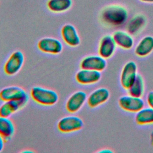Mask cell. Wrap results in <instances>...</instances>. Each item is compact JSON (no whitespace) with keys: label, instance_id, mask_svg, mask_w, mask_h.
Masks as SVG:
<instances>
[{"label":"cell","instance_id":"obj_26","mask_svg":"<svg viewBox=\"0 0 153 153\" xmlns=\"http://www.w3.org/2000/svg\"><path fill=\"white\" fill-rule=\"evenodd\" d=\"M34 151L32 150V149H23L22 151H21V152L22 153H32V152H33Z\"/></svg>","mask_w":153,"mask_h":153},{"label":"cell","instance_id":"obj_21","mask_svg":"<svg viewBox=\"0 0 153 153\" xmlns=\"http://www.w3.org/2000/svg\"><path fill=\"white\" fill-rule=\"evenodd\" d=\"M135 122L140 126L151 125L153 124V108L143 107L137 112L134 116Z\"/></svg>","mask_w":153,"mask_h":153},{"label":"cell","instance_id":"obj_7","mask_svg":"<svg viewBox=\"0 0 153 153\" xmlns=\"http://www.w3.org/2000/svg\"><path fill=\"white\" fill-rule=\"evenodd\" d=\"M118 103L121 109L131 113H136L145 107V102L142 97L133 96L128 94L120 97Z\"/></svg>","mask_w":153,"mask_h":153},{"label":"cell","instance_id":"obj_27","mask_svg":"<svg viewBox=\"0 0 153 153\" xmlns=\"http://www.w3.org/2000/svg\"><path fill=\"white\" fill-rule=\"evenodd\" d=\"M140 1L144 2H150V3L153 2V0H140Z\"/></svg>","mask_w":153,"mask_h":153},{"label":"cell","instance_id":"obj_12","mask_svg":"<svg viewBox=\"0 0 153 153\" xmlns=\"http://www.w3.org/2000/svg\"><path fill=\"white\" fill-rule=\"evenodd\" d=\"M110 97V91L105 87L94 90L87 97V103L90 108H94L106 102Z\"/></svg>","mask_w":153,"mask_h":153},{"label":"cell","instance_id":"obj_8","mask_svg":"<svg viewBox=\"0 0 153 153\" xmlns=\"http://www.w3.org/2000/svg\"><path fill=\"white\" fill-rule=\"evenodd\" d=\"M38 49L47 54H59L63 50V45L60 40L53 37H44L37 43Z\"/></svg>","mask_w":153,"mask_h":153},{"label":"cell","instance_id":"obj_23","mask_svg":"<svg viewBox=\"0 0 153 153\" xmlns=\"http://www.w3.org/2000/svg\"><path fill=\"white\" fill-rule=\"evenodd\" d=\"M146 102L148 106L153 108V90L150 91L147 94Z\"/></svg>","mask_w":153,"mask_h":153},{"label":"cell","instance_id":"obj_16","mask_svg":"<svg viewBox=\"0 0 153 153\" xmlns=\"http://www.w3.org/2000/svg\"><path fill=\"white\" fill-rule=\"evenodd\" d=\"M117 46L123 50H130L134 45V39L129 33L123 30H116L112 35Z\"/></svg>","mask_w":153,"mask_h":153},{"label":"cell","instance_id":"obj_6","mask_svg":"<svg viewBox=\"0 0 153 153\" xmlns=\"http://www.w3.org/2000/svg\"><path fill=\"white\" fill-rule=\"evenodd\" d=\"M0 99L8 100H29V95L22 87L17 85L7 86L0 91Z\"/></svg>","mask_w":153,"mask_h":153},{"label":"cell","instance_id":"obj_22","mask_svg":"<svg viewBox=\"0 0 153 153\" xmlns=\"http://www.w3.org/2000/svg\"><path fill=\"white\" fill-rule=\"evenodd\" d=\"M127 90L130 95L142 97L145 92V82L142 76L138 74L133 83Z\"/></svg>","mask_w":153,"mask_h":153},{"label":"cell","instance_id":"obj_25","mask_svg":"<svg viewBox=\"0 0 153 153\" xmlns=\"http://www.w3.org/2000/svg\"><path fill=\"white\" fill-rule=\"evenodd\" d=\"M99 153H112L113 151L109 148H103L97 151Z\"/></svg>","mask_w":153,"mask_h":153},{"label":"cell","instance_id":"obj_1","mask_svg":"<svg viewBox=\"0 0 153 153\" xmlns=\"http://www.w3.org/2000/svg\"><path fill=\"white\" fill-rule=\"evenodd\" d=\"M128 17L127 10L120 5H109L100 11L99 19L106 26L118 27L126 23Z\"/></svg>","mask_w":153,"mask_h":153},{"label":"cell","instance_id":"obj_18","mask_svg":"<svg viewBox=\"0 0 153 153\" xmlns=\"http://www.w3.org/2000/svg\"><path fill=\"white\" fill-rule=\"evenodd\" d=\"M146 23L145 17L142 14H136L130 20L127 25V31L130 35H135L145 27Z\"/></svg>","mask_w":153,"mask_h":153},{"label":"cell","instance_id":"obj_4","mask_svg":"<svg viewBox=\"0 0 153 153\" xmlns=\"http://www.w3.org/2000/svg\"><path fill=\"white\" fill-rule=\"evenodd\" d=\"M58 130L63 133L80 130L84 127V121L76 115H68L60 118L57 124Z\"/></svg>","mask_w":153,"mask_h":153},{"label":"cell","instance_id":"obj_24","mask_svg":"<svg viewBox=\"0 0 153 153\" xmlns=\"http://www.w3.org/2000/svg\"><path fill=\"white\" fill-rule=\"evenodd\" d=\"M5 140L4 138V137L0 134V152H2L5 146Z\"/></svg>","mask_w":153,"mask_h":153},{"label":"cell","instance_id":"obj_2","mask_svg":"<svg viewBox=\"0 0 153 153\" xmlns=\"http://www.w3.org/2000/svg\"><path fill=\"white\" fill-rule=\"evenodd\" d=\"M30 96L34 102L44 106H53L59 100L56 91L39 85L33 86L31 88Z\"/></svg>","mask_w":153,"mask_h":153},{"label":"cell","instance_id":"obj_9","mask_svg":"<svg viewBox=\"0 0 153 153\" xmlns=\"http://www.w3.org/2000/svg\"><path fill=\"white\" fill-rule=\"evenodd\" d=\"M88 95L83 90H77L73 93L68 99L65 107L70 113H75L79 111L87 102Z\"/></svg>","mask_w":153,"mask_h":153},{"label":"cell","instance_id":"obj_28","mask_svg":"<svg viewBox=\"0 0 153 153\" xmlns=\"http://www.w3.org/2000/svg\"><path fill=\"white\" fill-rule=\"evenodd\" d=\"M151 143L153 144V131L151 133Z\"/></svg>","mask_w":153,"mask_h":153},{"label":"cell","instance_id":"obj_17","mask_svg":"<svg viewBox=\"0 0 153 153\" xmlns=\"http://www.w3.org/2000/svg\"><path fill=\"white\" fill-rule=\"evenodd\" d=\"M153 51V36L142 38L134 48V54L139 57H145Z\"/></svg>","mask_w":153,"mask_h":153},{"label":"cell","instance_id":"obj_5","mask_svg":"<svg viewBox=\"0 0 153 153\" xmlns=\"http://www.w3.org/2000/svg\"><path fill=\"white\" fill-rule=\"evenodd\" d=\"M137 65L134 61H128L123 66L120 76V82L121 86L127 90L134 81L137 75Z\"/></svg>","mask_w":153,"mask_h":153},{"label":"cell","instance_id":"obj_14","mask_svg":"<svg viewBox=\"0 0 153 153\" xmlns=\"http://www.w3.org/2000/svg\"><path fill=\"white\" fill-rule=\"evenodd\" d=\"M115 41L111 35H105L102 37L98 46V54L108 59L115 53L117 48Z\"/></svg>","mask_w":153,"mask_h":153},{"label":"cell","instance_id":"obj_10","mask_svg":"<svg viewBox=\"0 0 153 153\" xmlns=\"http://www.w3.org/2000/svg\"><path fill=\"white\" fill-rule=\"evenodd\" d=\"M107 66L106 59L100 55H88L84 57L80 62L81 69H87L102 72Z\"/></svg>","mask_w":153,"mask_h":153},{"label":"cell","instance_id":"obj_19","mask_svg":"<svg viewBox=\"0 0 153 153\" xmlns=\"http://www.w3.org/2000/svg\"><path fill=\"white\" fill-rule=\"evenodd\" d=\"M15 132L16 127L12 120L10 117L0 116V134L5 141L10 140L14 135Z\"/></svg>","mask_w":153,"mask_h":153},{"label":"cell","instance_id":"obj_11","mask_svg":"<svg viewBox=\"0 0 153 153\" xmlns=\"http://www.w3.org/2000/svg\"><path fill=\"white\" fill-rule=\"evenodd\" d=\"M61 36L66 44L72 47L80 45L81 38L76 28L72 24L67 23L61 29Z\"/></svg>","mask_w":153,"mask_h":153},{"label":"cell","instance_id":"obj_15","mask_svg":"<svg viewBox=\"0 0 153 153\" xmlns=\"http://www.w3.org/2000/svg\"><path fill=\"white\" fill-rule=\"evenodd\" d=\"M27 100H8L4 101L0 106V116L10 117L13 114L25 108Z\"/></svg>","mask_w":153,"mask_h":153},{"label":"cell","instance_id":"obj_20","mask_svg":"<svg viewBox=\"0 0 153 153\" xmlns=\"http://www.w3.org/2000/svg\"><path fill=\"white\" fill-rule=\"evenodd\" d=\"M72 0H48L47 7L49 11L54 13H65L71 8Z\"/></svg>","mask_w":153,"mask_h":153},{"label":"cell","instance_id":"obj_13","mask_svg":"<svg viewBox=\"0 0 153 153\" xmlns=\"http://www.w3.org/2000/svg\"><path fill=\"white\" fill-rule=\"evenodd\" d=\"M76 82L82 85H91L98 82L102 78L100 71L81 69L77 71L75 76Z\"/></svg>","mask_w":153,"mask_h":153},{"label":"cell","instance_id":"obj_3","mask_svg":"<svg viewBox=\"0 0 153 153\" xmlns=\"http://www.w3.org/2000/svg\"><path fill=\"white\" fill-rule=\"evenodd\" d=\"M25 61V57L23 53L20 50L13 51L4 66V71L5 74L9 76L16 75L22 69Z\"/></svg>","mask_w":153,"mask_h":153}]
</instances>
